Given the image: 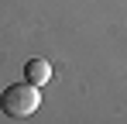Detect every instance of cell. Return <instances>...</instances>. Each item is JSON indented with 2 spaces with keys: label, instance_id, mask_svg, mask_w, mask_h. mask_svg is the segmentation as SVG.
Listing matches in <instances>:
<instances>
[{
  "label": "cell",
  "instance_id": "2",
  "mask_svg": "<svg viewBox=\"0 0 127 124\" xmlns=\"http://www.w3.org/2000/svg\"><path fill=\"white\" fill-rule=\"evenodd\" d=\"M48 79H52V62H48V59H28V62H24V83L45 86Z\"/></svg>",
  "mask_w": 127,
  "mask_h": 124
},
{
  "label": "cell",
  "instance_id": "1",
  "mask_svg": "<svg viewBox=\"0 0 127 124\" xmlns=\"http://www.w3.org/2000/svg\"><path fill=\"white\" fill-rule=\"evenodd\" d=\"M41 103V86H31V83H14L0 93V110L7 117H31Z\"/></svg>",
  "mask_w": 127,
  "mask_h": 124
}]
</instances>
